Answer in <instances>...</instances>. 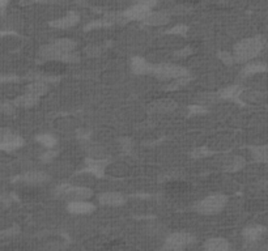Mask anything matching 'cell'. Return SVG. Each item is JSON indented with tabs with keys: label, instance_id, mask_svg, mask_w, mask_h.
Masks as SVG:
<instances>
[{
	"label": "cell",
	"instance_id": "2e32d148",
	"mask_svg": "<svg viewBox=\"0 0 268 251\" xmlns=\"http://www.w3.org/2000/svg\"><path fill=\"white\" fill-rule=\"evenodd\" d=\"M206 251H232L231 244L225 238H211L204 244Z\"/></svg>",
	"mask_w": 268,
	"mask_h": 251
},
{
	"label": "cell",
	"instance_id": "f546056e",
	"mask_svg": "<svg viewBox=\"0 0 268 251\" xmlns=\"http://www.w3.org/2000/svg\"><path fill=\"white\" fill-rule=\"evenodd\" d=\"M213 152L210 151L207 147H200V148H196L195 151L193 152V157L194 158H202V157H208L210 155H212Z\"/></svg>",
	"mask_w": 268,
	"mask_h": 251
},
{
	"label": "cell",
	"instance_id": "1f68e13d",
	"mask_svg": "<svg viewBox=\"0 0 268 251\" xmlns=\"http://www.w3.org/2000/svg\"><path fill=\"white\" fill-rule=\"evenodd\" d=\"M207 109L203 105H190L189 114L190 115H200V114H206Z\"/></svg>",
	"mask_w": 268,
	"mask_h": 251
},
{
	"label": "cell",
	"instance_id": "d590c367",
	"mask_svg": "<svg viewBox=\"0 0 268 251\" xmlns=\"http://www.w3.org/2000/svg\"><path fill=\"white\" fill-rule=\"evenodd\" d=\"M193 54V50L190 47H185L182 48V50H178V51L176 52V56H178V58H183V56H187V55H191Z\"/></svg>",
	"mask_w": 268,
	"mask_h": 251
},
{
	"label": "cell",
	"instance_id": "8d00e7d4",
	"mask_svg": "<svg viewBox=\"0 0 268 251\" xmlns=\"http://www.w3.org/2000/svg\"><path fill=\"white\" fill-rule=\"evenodd\" d=\"M160 251H183V249H179L176 248V246H172V245L165 244L164 245V248H162Z\"/></svg>",
	"mask_w": 268,
	"mask_h": 251
},
{
	"label": "cell",
	"instance_id": "5b68a950",
	"mask_svg": "<svg viewBox=\"0 0 268 251\" xmlns=\"http://www.w3.org/2000/svg\"><path fill=\"white\" fill-rule=\"evenodd\" d=\"M157 0H141L138 4L124 10L122 17L130 21H143L147 14L155 7Z\"/></svg>",
	"mask_w": 268,
	"mask_h": 251
},
{
	"label": "cell",
	"instance_id": "7402d4cb",
	"mask_svg": "<svg viewBox=\"0 0 268 251\" xmlns=\"http://www.w3.org/2000/svg\"><path fill=\"white\" fill-rule=\"evenodd\" d=\"M267 71V65L265 63H250L242 69V75L244 76H253L257 73H263Z\"/></svg>",
	"mask_w": 268,
	"mask_h": 251
},
{
	"label": "cell",
	"instance_id": "44dd1931",
	"mask_svg": "<svg viewBox=\"0 0 268 251\" xmlns=\"http://www.w3.org/2000/svg\"><path fill=\"white\" fill-rule=\"evenodd\" d=\"M47 90H48L47 84L41 83V81H33V83H31L30 85H28V88H26V93L39 98V97H42L45 93H47Z\"/></svg>",
	"mask_w": 268,
	"mask_h": 251
},
{
	"label": "cell",
	"instance_id": "7a4b0ae2",
	"mask_svg": "<svg viewBox=\"0 0 268 251\" xmlns=\"http://www.w3.org/2000/svg\"><path fill=\"white\" fill-rule=\"evenodd\" d=\"M227 202L228 199L225 195H221V194L210 195L196 204V211L202 215H216L223 211Z\"/></svg>",
	"mask_w": 268,
	"mask_h": 251
},
{
	"label": "cell",
	"instance_id": "603a6c76",
	"mask_svg": "<svg viewBox=\"0 0 268 251\" xmlns=\"http://www.w3.org/2000/svg\"><path fill=\"white\" fill-rule=\"evenodd\" d=\"M251 155L255 161L267 162V147L259 145V147H251Z\"/></svg>",
	"mask_w": 268,
	"mask_h": 251
},
{
	"label": "cell",
	"instance_id": "d6986e66",
	"mask_svg": "<svg viewBox=\"0 0 268 251\" xmlns=\"http://www.w3.org/2000/svg\"><path fill=\"white\" fill-rule=\"evenodd\" d=\"M245 165H246V160H245V158L240 157V156H234V157H231L225 162L224 169H225V172L234 173L241 170Z\"/></svg>",
	"mask_w": 268,
	"mask_h": 251
},
{
	"label": "cell",
	"instance_id": "8992f818",
	"mask_svg": "<svg viewBox=\"0 0 268 251\" xmlns=\"http://www.w3.org/2000/svg\"><path fill=\"white\" fill-rule=\"evenodd\" d=\"M195 242V237L193 234L186 233V232H177V233L170 234L168 238H166L165 244L172 245V246H176L179 249H185L190 245H193Z\"/></svg>",
	"mask_w": 268,
	"mask_h": 251
},
{
	"label": "cell",
	"instance_id": "836d02e7",
	"mask_svg": "<svg viewBox=\"0 0 268 251\" xmlns=\"http://www.w3.org/2000/svg\"><path fill=\"white\" fill-rule=\"evenodd\" d=\"M103 48L101 46H89V47L85 48V52L89 56H97L100 55L101 52H102Z\"/></svg>",
	"mask_w": 268,
	"mask_h": 251
},
{
	"label": "cell",
	"instance_id": "cb8c5ba5",
	"mask_svg": "<svg viewBox=\"0 0 268 251\" xmlns=\"http://www.w3.org/2000/svg\"><path fill=\"white\" fill-rule=\"evenodd\" d=\"M240 97H244L248 102H259V101L265 98V94L258 92V90H248V92H244V90H242V93H241Z\"/></svg>",
	"mask_w": 268,
	"mask_h": 251
},
{
	"label": "cell",
	"instance_id": "f1b7e54d",
	"mask_svg": "<svg viewBox=\"0 0 268 251\" xmlns=\"http://www.w3.org/2000/svg\"><path fill=\"white\" fill-rule=\"evenodd\" d=\"M187 30H189V28L186 26V25H176V26H173L172 29H169L168 33L169 34H174V35H185L186 33H187Z\"/></svg>",
	"mask_w": 268,
	"mask_h": 251
},
{
	"label": "cell",
	"instance_id": "277c9868",
	"mask_svg": "<svg viewBox=\"0 0 268 251\" xmlns=\"http://www.w3.org/2000/svg\"><path fill=\"white\" fill-rule=\"evenodd\" d=\"M152 75H155L160 80H173L177 77L190 76L189 69L177 64H157L153 65Z\"/></svg>",
	"mask_w": 268,
	"mask_h": 251
},
{
	"label": "cell",
	"instance_id": "83f0119b",
	"mask_svg": "<svg viewBox=\"0 0 268 251\" xmlns=\"http://www.w3.org/2000/svg\"><path fill=\"white\" fill-rule=\"evenodd\" d=\"M245 249H246V251H267V248H266V245L262 242V240L248 242Z\"/></svg>",
	"mask_w": 268,
	"mask_h": 251
},
{
	"label": "cell",
	"instance_id": "ba28073f",
	"mask_svg": "<svg viewBox=\"0 0 268 251\" xmlns=\"http://www.w3.org/2000/svg\"><path fill=\"white\" fill-rule=\"evenodd\" d=\"M107 160L103 158H86V168L84 169V173H90L93 176H96L97 178L103 177L105 173V166L107 165Z\"/></svg>",
	"mask_w": 268,
	"mask_h": 251
},
{
	"label": "cell",
	"instance_id": "9a60e30c",
	"mask_svg": "<svg viewBox=\"0 0 268 251\" xmlns=\"http://www.w3.org/2000/svg\"><path fill=\"white\" fill-rule=\"evenodd\" d=\"M177 107V102L172 100H158L156 102H152L149 105V111L151 113H169V111H173Z\"/></svg>",
	"mask_w": 268,
	"mask_h": 251
},
{
	"label": "cell",
	"instance_id": "e575fe53",
	"mask_svg": "<svg viewBox=\"0 0 268 251\" xmlns=\"http://www.w3.org/2000/svg\"><path fill=\"white\" fill-rule=\"evenodd\" d=\"M56 155H58V152L52 151V148L48 149V151L46 152V153H43V155H42V161H43V162L52 161V160L55 158Z\"/></svg>",
	"mask_w": 268,
	"mask_h": 251
},
{
	"label": "cell",
	"instance_id": "8fae6325",
	"mask_svg": "<svg viewBox=\"0 0 268 251\" xmlns=\"http://www.w3.org/2000/svg\"><path fill=\"white\" fill-rule=\"evenodd\" d=\"M67 210L73 215H88L92 214L96 210V207L86 200H71L67 206Z\"/></svg>",
	"mask_w": 268,
	"mask_h": 251
},
{
	"label": "cell",
	"instance_id": "e0dca14e",
	"mask_svg": "<svg viewBox=\"0 0 268 251\" xmlns=\"http://www.w3.org/2000/svg\"><path fill=\"white\" fill-rule=\"evenodd\" d=\"M266 234V228L262 225H250L244 231V238L246 242L259 241Z\"/></svg>",
	"mask_w": 268,
	"mask_h": 251
},
{
	"label": "cell",
	"instance_id": "d4e9b609",
	"mask_svg": "<svg viewBox=\"0 0 268 251\" xmlns=\"http://www.w3.org/2000/svg\"><path fill=\"white\" fill-rule=\"evenodd\" d=\"M37 141L38 143H41V144L43 145V147H46L47 149H51L52 147L56 144L55 136H52V135H48V134L38 135Z\"/></svg>",
	"mask_w": 268,
	"mask_h": 251
},
{
	"label": "cell",
	"instance_id": "4fadbf2b",
	"mask_svg": "<svg viewBox=\"0 0 268 251\" xmlns=\"http://www.w3.org/2000/svg\"><path fill=\"white\" fill-rule=\"evenodd\" d=\"M98 200L102 206L107 207H119L126 203L124 195L119 193H103L98 196Z\"/></svg>",
	"mask_w": 268,
	"mask_h": 251
},
{
	"label": "cell",
	"instance_id": "3957f363",
	"mask_svg": "<svg viewBox=\"0 0 268 251\" xmlns=\"http://www.w3.org/2000/svg\"><path fill=\"white\" fill-rule=\"evenodd\" d=\"M55 195L58 198H64V199L71 200H85L89 199L93 195L92 190L83 186H72L68 183H63L55 189Z\"/></svg>",
	"mask_w": 268,
	"mask_h": 251
},
{
	"label": "cell",
	"instance_id": "4316f807",
	"mask_svg": "<svg viewBox=\"0 0 268 251\" xmlns=\"http://www.w3.org/2000/svg\"><path fill=\"white\" fill-rule=\"evenodd\" d=\"M111 24H113V21L110 20H96L89 22L84 29H85V31H89L97 28H107V26H110Z\"/></svg>",
	"mask_w": 268,
	"mask_h": 251
},
{
	"label": "cell",
	"instance_id": "9c48e42d",
	"mask_svg": "<svg viewBox=\"0 0 268 251\" xmlns=\"http://www.w3.org/2000/svg\"><path fill=\"white\" fill-rule=\"evenodd\" d=\"M169 20H170V14L168 12H164V10L153 12V10H151L141 22L144 25H149V26H160V25L168 24Z\"/></svg>",
	"mask_w": 268,
	"mask_h": 251
},
{
	"label": "cell",
	"instance_id": "5bb4252c",
	"mask_svg": "<svg viewBox=\"0 0 268 251\" xmlns=\"http://www.w3.org/2000/svg\"><path fill=\"white\" fill-rule=\"evenodd\" d=\"M48 179L47 174L43 172H29L25 173L22 176L16 179V182H22L26 185H39V183H45Z\"/></svg>",
	"mask_w": 268,
	"mask_h": 251
},
{
	"label": "cell",
	"instance_id": "ffe728a7",
	"mask_svg": "<svg viewBox=\"0 0 268 251\" xmlns=\"http://www.w3.org/2000/svg\"><path fill=\"white\" fill-rule=\"evenodd\" d=\"M38 102H39V98H38V97L25 93L22 94V96L17 97V98L13 101V105L17 107H31L37 105Z\"/></svg>",
	"mask_w": 268,
	"mask_h": 251
},
{
	"label": "cell",
	"instance_id": "4dcf8cb0",
	"mask_svg": "<svg viewBox=\"0 0 268 251\" xmlns=\"http://www.w3.org/2000/svg\"><path fill=\"white\" fill-rule=\"evenodd\" d=\"M14 109L16 106L13 105V102H0V111L3 114L12 115L14 113Z\"/></svg>",
	"mask_w": 268,
	"mask_h": 251
},
{
	"label": "cell",
	"instance_id": "30bf717a",
	"mask_svg": "<svg viewBox=\"0 0 268 251\" xmlns=\"http://www.w3.org/2000/svg\"><path fill=\"white\" fill-rule=\"evenodd\" d=\"M79 21H80L79 14L76 13V12H68V13L65 14V16H63V17L52 20L51 22H50V26L56 29H68L75 26Z\"/></svg>",
	"mask_w": 268,
	"mask_h": 251
},
{
	"label": "cell",
	"instance_id": "ac0fdd59",
	"mask_svg": "<svg viewBox=\"0 0 268 251\" xmlns=\"http://www.w3.org/2000/svg\"><path fill=\"white\" fill-rule=\"evenodd\" d=\"M242 88H241L240 85H231L228 86V88H225V89H223L220 92V94L219 96L221 97V98H224V100H231V101H236V102H240V103H244L242 101H240V96L241 93H242Z\"/></svg>",
	"mask_w": 268,
	"mask_h": 251
},
{
	"label": "cell",
	"instance_id": "52a82bcc",
	"mask_svg": "<svg viewBox=\"0 0 268 251\" xmlns=\"http://www.w3.org/2000/svg\"><path fill=\"white\" fill-rule=\"evenodd\" d=\"M22 144H24V139L18 135L12 134L10 131H8L3 136H0V149L1 151H14V149L21 148Z\"/></svg>",
	"mask_w": 268,
	"mask_h": 251
},
{
	"label": "cell",
	"instance_id": "484cf974",
	"mask_svg": "<svg viewBox=\"0 0 268 251\" xmlns=\"http://www.w3.org/2000/svg\"><path fill=\"white\" fill-rule=\"evenodd\" d=\"M190 80H191L190 76H183V77H177V79H173V81L169 84L166 89L177 90V89H179V88H183V86H186L187 84H189Z\"/></svg>",
	"mask_w": 268,
	"mask_h": 251
},
{
	"label": "cell",
	"instance_id": "6da1fadb",
	"mask_svg": "<svg viewBox=\"0 0 268 251\" xmlns=\"http://www.w3.org/2000/svg\"><path fill=\"white\" fill-rule=\"evenodd\" d=\"M265 48V39L262 37H251L242 39L234 47V60L237 62H249L257 58Z\"/></svg>",
	"mask_w": 268,
	"mask_h": 251
},
{
	"label": "cell",
	"instance_id": "7c38bea8",
	"mask_svg": "<svg viewBox=\"0 0 268 251\" xmlns=\"http://www.w3.org/2000/svg\"><path fill=\"white\" fill-rule=\"evenodd\" d=\"M153 69V64L145 60L141 56H135L131 59V71L136 75H147V73H152Z\"/></svg>",
	"mask_w": 268,
	"mask_h": 251
},
{
	"label": "cell",
	"instance_id": "74e56055",
	"mask_svg": "<svg viewBox=\"0 0 268 251\" xmlns=\"http://www.w3.org/2000/svg\"><path fill=\"white\" fill-rule=\"evenodd\" d=\"M8 0H0V10H3L4 8L7 7Z\"/></svg>",
	"mask_w": 268,
	"mask_h": 251
},
{
	"label": "cell",
	"instance_id": "d6a6232c",
	"mask_svg": "<svg viewBox=\"0 0 268 251\" xmlns=\"http://www.w3.org/2000/svg\"><path fill=\"white\" fill-rule=\"evenodd\" d=\"M219 58H220V60L223 63H225V64L231 65L233 64L236 60H234V56L233 54H231V52H225V51H221L220 54H219Z\"/></svg>",
	"mask_w": 268,
	"mask_h": 251
}]
</instances>
